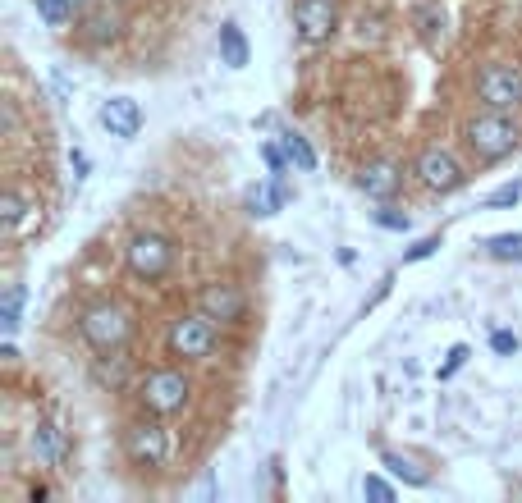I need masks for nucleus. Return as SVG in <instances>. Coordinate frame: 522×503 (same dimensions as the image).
Instances as JSON below:
<instances>
[{
    "instance_id": "nucleus-28",
    "label": "nucleus",
    "mask_w": 522,
    "mask_h": 503,
    "mask_svg": "<svg viewBox=\"0 0 522 503\" xmlns=\"http://www.w3.org/2000/svg\"><path fill=\"white\" fill-rule=\"evenodd\" d=\"M435 247H440V234H431V238H422V243H413L408 252H403V261H408V266H413V261H426Z\"/></svg>"
},
{
    "instance_id": "nucleus-27",
    "label": "nucleus",
    "mask_w": 522,
    "mask_h": 503,
    "mask_svg": "<svg viewBox=\"0 0 522 503\" xmlns=\"http://www.w3.org/2000/svg\"><path fill=\"white\" fill-rule=\"evenodd\" d=\"M362 494H367V499H376V503H390L394 499V485L381 481V476H367V481H362Z\"/></svg>"
},
{
    "instance_id": "nucleus-4",
    "label": "nucleus",
    "mask_w": 522,
    "mask_h": 503,
    "mask_svg": "<svg viewBox=\"0 0 522 503\" xmlns=\"http://www.w3.org/2000/svg\"><path fill=\"white\" fill-rule=\"evenodd\" d=\"M220 343V325L216 316H207V311H193V316H179V321L170 325V353L174 357H211Z\"/></svg>"
},
{
    "instance_id": "nucleus-18",
    "label": "nucleus",
    "mask_w": 522,
    "mask_h": 503,
    "mask_svg": "<svg viewBox=\"0 0 522 503\" xmlns=\"http://www.w3.org/2000/svg\"><path fill=\"white\" fill-rule=\"evenodd\" d=\"M280 147H284V156H289V165H294V170H303V174L316 170V151H312V142H307L298 129H284L280 133Z\"/></svg>"
},
{
    "instance_id": "nucleus-17",
    "label": "nucleus",
    "mask_w": 522,
    "mask_h": 503,
    "mask_svg": "<svg viewBox=\"0 0 522 503\" xmlns=\"http://www.w3.org/2000/svg\"><path fill=\"white\" fill-rule=\"evenodd\" d=\"M28 211H37V206L28 202L19 188H5V197H0V229L14 238V234H19V225L28 220Z\"/></svg>"
},
{
    "instance_id": "nucleus-26",
    "label": "nucleus",
    "mask_w": 522,
    "mask_h": 503,
    "mask_svg": "<svg viewBox=\"0 0 522 503\" xmlns=\"http://www.w3.org/2000/svg\"><path fill=\"white\" fill-rule=\"evenodd\" d=\"M468 357H472L468 343H454V348H449V357H445V366H440V380H449V375L463 371V362H468Z\"/></svg>"
},
{
    "instance_id": "nucleus-2",
    "label": "nucleus",
    "mask_w": 522,
    "mask_h": 503,
    "mask_svg": "<svg viewBox=\"0 0 522 503\" xmlns=\"http://www.w3.org/2000/svg\"><path fill=\"white\" fill-rule=\"evenodd\" d=\"M78 330H83V339L92 343L97 353H115V348H124V343H129L133 321H129V311H124L120 302H97V307L83 311Z\"/></svg>"
},
{
    "instance_id": "nucleus-24",
    "label": "nucleus",
    "mask_w": 522,
    "mask_h": 503,
    "mask_svg": "<svg viewBox=\"0 0 522 503\" xmlns=\"http://www.w3.org/2000/svg\"><path fill=\"white\" fill-rule=\"evenodd\" d=\"M371 220H376L381 229H394V234H403V229L413 225V220H408L403 211H394V206H381V211H371Z\"/></svg>"
},
{
    "instance_id": "nucleus-13",
    "label": "nucleus",
    "mask_w": 522,
    "mask_h": 503,
    "mask_svg": "<svg viewBox=\"0 0 522 503\" xmlns=\"http://www.w3.org/2000/svg\"><path fill=\"white\" fill-rule=\"evenodd\" d=\"M28 453H33V462H42V467H55L60 453H65L60 426H55V421H37V426L28 430Z\"/></svg>"
},
{
    "instance_id": "nucleus-20",
    "label": "nucleus",
    "mask_w": 522,
    "mask_h": 503,
    "mask_svg": "<svg viewBox=\"0 0 522 503\" xmlns=\"http://www.w3.org/2000/svg\"><path fill=\"white\" fill-rule=\"evenodd\" d=\"M381 467L390 471V476H399L403 485H426V481H431V476H426V471L417 467L413 458H403V453H385V458H381Z\"/></svg>"
},
{
    "instance_id": "nucleus-7",
    "label": "nucleus",
    "mask_w": 522,
    "mask_h": 503,
    "mask_svg": "<svg viewBox=\"0 0 522 503\" xmlns=\"http://www.w3.org/2000/svg\"><path fill=\"white\" fill-rule=\"evenodd\" d=\"M417 179L431 188V193H458L463 188V165L454 161V151H445V147H426L422 156H417Z\"/></svg>"
},
{
    "instance_id": "nucleus-23",
    "label": "nucleus",
    "mask_w": 522,
    "mask_h": 503,
    "mask_svg": "<svg viewBox=\"0 0 522 503\" xmlns=\"http://www.w3.org/2000/svg\"><path fill=\"white\" fill-rule=\"evenodd\" d=\"M417 28H422L426 42H435V33L445 28V14L435 10V5H422V10H417Z\"/></svg>"
},
{
    "instance_id": "nucleus-30",
    "label": "nucleus",
    "mask_w": 522,
    "mask_h": 503,
    "mask_svg": "<svg viewBox=\"0 0 522 503\" xmlns=\"http://www.w3.org/2000/svg\"><path fill=\"white\" fill-rule=\"evenodd\" d=\"M83 5H87V0H74V10H83Z\"/></svg>"
},
{
    "instance_id": "nucleus-19",
    "label": "nucleus",
    "mask_w": 522,
    "mask_h": 503,
    "mask_svg": "<svg viewBox=\"0 0 522 503\" xmlns=\"http://www.w3.org/2000/svg\"><path fill=\"white\" fill-rule=\"evenodd\" d=\"M23 302H28V289H23V284H10V289H5V298H0V330H5V334H19Z\"/></svg>"
},
{
    "instance_id": "nucleus-11",
    "label": "nucleus",
    "mask_w": 522,
    "mask_h": 503,
    "mask_svg": "<svg viewBox=\"0 0 522 503\" xmlns=\"http://www.w3.org/2000/svg\"><path fill=\"white\" fill-rule=\"evenodd\" d=\"M197 307L207 311V316H216V321H243L248 298H243L239 284H207L202 298H197Z\"/></svg>"
},
{
    "instance_id": "nucleus-1",
    "label": "nucleus",
    "mask_w": 522,
    "mask_h": 503,
    "mask_svg": "<svg viewBox=\"0 0 522 503\" xmlns=\"http://www.w3.org/2000/svg\"><path fill=\"white\" fill-rule=\"evenodd\" d=\"M463 138H468V147L477 151V161H504V156H513V147H518V119H509V110H481V115H472L468 124H463Z\"/></svg>"
},
{
    "instance_id": "nucleus-8",
    "label": "nucleus",
    "mask_w": 522,
    "mask_h": 503,
    "mask_svg": "<svg viewBox=\"0 0 522 503\" xmlns=\"http://www.w3.org/2000/svg\"><path fill=\"white\" fill-rule=\"evenodd\" d=\"M124 453H129L138 467H161L170 458V435H165L156 421H133L124 430Z\"/></svg>"
},
{
    "instance_id": "nucleus-10",
    "label": "nucleus",
    "mask_w": 522,
    "mask_h": 503,
    "mask_svg": "<svg viewBox=\"0 0 522 503\" xmlns=\"http://www.w3.org/2000/svg\"><path fill=\"white\" fill-rule=\"evenodd\" d=\"M97 119H101V129L110 133V138H138V129H142V106L133 97H110L106 106L97 110Z\"/></svg>"
},
{
    "instance_id": "nucleus-6",
    "label": "nucleus",
    "mask_w": 522,
    "mask_h": 503,
    "mask_svg": "<svg viewBox=\"0 0 522 503\" xmlns=\"http://www.w3.org/2000/svg\"><path fill=\"white\" fill-rule=\"evenodd\" d=\"M477 97L490 110H513L522 101V74L518 65H486L477 74Z\"/></svg>"
},
{
    "instance_id": "nucleus-21",
    "label": "nucleus",
    "mask_w": 522,
    "mask_h": 503,
    "mask_svg": "<svg viewBox=\"0 0 522 503\" xmlns=\"http://www.w3.org/2000/svg\"><path fill=\"white\" fill-rule=\"evenodd\" d=\"M486 257L490 261H522V234H495V238H486Z\"/></svg>"
},
{
    "instance_id": "nucleus-22",
    "label": "nucleus",
    "mask_w": 522,
    "mask_h": 503,
    "mask_svg": "<svg viewBox=\"0 0 522 503\" xmlns=\"http://www.w3.org/2000/svg\"><path fill=\"white\" fill-rule=\"evenodd\" d=\"M37 14H42L51 28H65L69 19H74V0H33Z\"/></svg>"
},
{
    "instance_id": "nucleus-16",
    "label": "nucleus",
    "mask_w": 522,
    "mask_h": 503,
    "mask_svg": "<svg viewBox=\"0 0 522 503\" xmlns=\"http://www.w3.org/2000/svg\"><path fill=\"white\" fill-rule=\"evenodd\" d=\"M120 14L115 10H87V19H83V37L92 46H106V42H115V37H120Z\"/></svg>"
},
{
    "instance_id": "nucleus-3",
    "label": "nucleus",
    "mask_w": 522,
    "mask_h": 503,
    "mask_svg": "<svg viewBox=\"0 0 522 503\" xmlns=\"http://www.w3.org/2000/svg\"><path fill=\"white\" fill-rule=\"evenodd\" d=\"M138 403L147 407L152 417H174V412H184V403H188V375L174 371V366L147 371V380L138 385Z\"/></svg>"
},
{
    "instance_id": "nucleus-5",
    "label": "nucleus",
    "mask_w": 522,
    "mask_h": 503,
    "mask_svg": "<svg viewBox=\"0 0 522 503\" xmlns=\"http://www.w3.org/2000/svg\"><path fill=\"white\" fill-rule=\"evenodd\" d=\"M124 257H129V270H133V275L152 284V279H165V275H170V266H174V243H170L165 234H133V238H129V252H124Z\"/></svg>"
},
{
    "instance_id": "nucleus-15",
    "label": "nucleus",
    "mask_w": 522,
    "mask_h": 503,
    "mask_svg": "<svg viewBox=\"0 0 522 503\" xmlns=\"http://www.w3.org/2000/svg\"><path fill=\"white\" fill-rule=\"evenodd\" d=\"M220 60H225L229 69H248L252 46H248L239 23H220Z\"/></svg>"
},
{
    "instance_id": "nucleus-29",
    "label": "nucleus",
    "mask_w": 522,
    "mask_h": 503,
    "mask_svg": "<svg viewBox=\"0 0 522 503\" xmlns=\"http://www.w3.org/2000/svg\"><path fill=\"white\" fill-rule=\"evenodd\" d=\"M490 348L500 357H509V353H518V334H509V330H495L490 334Z\"/></svg>"
},
{
    "instance_id": "nucleus-12",
    "label": "nucleus",
    "mask_w": 522,
    "mask_h": 503,
    "mask_svg": "<svg viewBox=\"0 0 522 503\" xmlns=\"http://www.w3.org/2000/svg\"><path fill=\"white\" fill-rule=\"evenodd\" d=\"M399 183H403V174L394 161H371L367 170L358 174V188L371 197V202H390V197L399 193Z\"/></svg>"
},
{
    "instance_id": "nucleus-25",
    "label": "nucleus",
    "mask_w": 522,
    "mask_h": 503,
    "mask_svg": "<svg viewBox=\"0 0 522 503\" xmlns=\"http://www.w3.org/2000/svg\"><path fill=\"white\" fill-rule=\"evenodd\" d=\"M522 202V179L504 183V188H495V193L486 197V206H518Z\"/></svg>"
},
{
    "instance_id": "nucleus-9",
    "label": "nucleus",
    "mask_w": 522,
    "mask_h": 503,
    "mask_svg": "<svg viewBox=\"0 0 522 503\" xmlns=\"http://www.w3.org/2000/svg\"><path fill=\"white\" fill-rule=\"evenodd\" d=\"M335 23H339L335 0H294V28H298V37H303L307 46L330 42Z\"/></svg>"
},
{
    "instance_id": "nucleus-14",
    "label": "nucleus",
    "mask_w": 522,
    "mask_h": 503,
    "mask_svg": "<svg viewBox=\"0 0 522 503\" xmlns=\"http://www.w3.org/2000/svg\"><path fill=\"white\" fill-rule=\"evenodd\" d=\"M289 202V188H284V179H266L257 183V188H248V197H243V206H248V215H257V220H266V215H275L280 206Z\"/></svg>"
}]
</instances>
